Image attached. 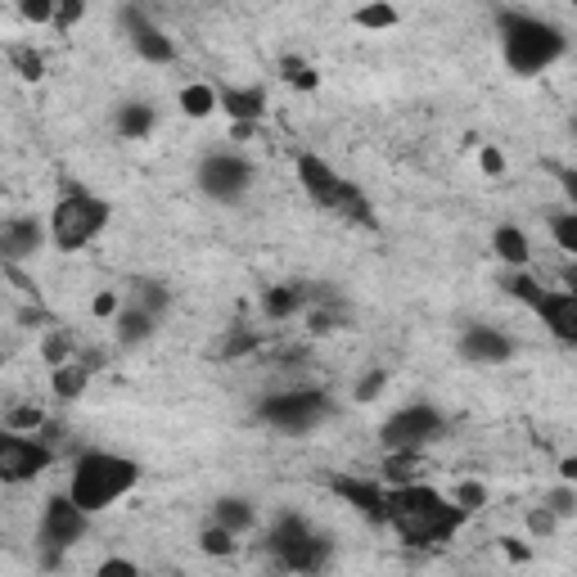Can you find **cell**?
Returning a JSON list of instances; mask_svg holds the SVG:
<instances>
[{
	"label": "cell",
	"instance_id": "1",
	"mask_svg": "<svg viewBox=\"0 0 577 577\" xmlns=\"http://www.w3.org/2000/svg\"><path fill=\"white\" fill-rule=\"evenodd\" d=\"M383 523H389L406 546L433 551V546H451L456 533L469 523V514L451 497H443L438 488L406 483V488H389V497H383Z\"/></svg>",
	"mask_w": 577,
	"mask_h": 577
},
{
	"label": "cell",
	"instance_id": "2",
	"mask_svg": "<svg viewBox=\"0 0 577 577\" xmlns=\"http://www.w3.org/2000/svg\"><path fill=\"white\" fill-rule=\"evenodd\" d=\"M140 465L122 451H81L73 460V473H68V501L81 510V514H105L109 505H118L122 497H131L140 488Z\"/></svg>",
	"mask_w": 577,
	"mask_h": 577
},
{
	"label": "cell",
	"instance_id": "3",
	"mask_svg": "<svg viewBox=\"0 0 577 577\" xmlns=\"http://www.w3.org/2000/svg\"><path fill=\"white\" fill-rule=\"evenodd\" d=\"M501 51H505V64L519 73V77H533V73H546L551 64L564 59L568 51V36L537 19V14H523V10H505L501 14Z\"/></svg>",
	"mask_w": 577,
	"mask_h": 577
},
{
	"label": "cell",
	"instance_id": "4",
	"mask_svg": "<svg viewBox=\"0 0 577 577\" xmlns=\"http://www.w3.org/2000/svg\"><path fill=\"white\" fill-rule=\"evenodd\" d=\"M298 185H303V195L334 213V217H344V221H374V208L370 199L361 195V185H352L334 163H325L320 154H298Z\"/></svg>",
	"mask_w": 577,
	"mask_h": 577
},
{
	"label": "cell",
	"instance_id": "5",
	"mask_svg": "<svg viewBox=\"0 0 577 577\" xmlns=\"http://www.w3.org/2000/svg\"><path fill=\"white\" fill-rule=\"evenodd\" d=\"M109 217H113L109 199L90 195V189H68V195L55 204V213H51V239H55V249L77 253V249L95 244V239L109 230Z\"/></svg>",
	"mask_w": 577,
	"mask_h": 577
},
{
	"label": "cell",
	"instance_id": "6",
	"mask_svg": "<svg viewBox=\"0 0 577 577\" xmlns=\"http://www.w3.org/2000/svg\"><path fill=\"white\" fill-rule=\"evenodd\" d=\"M266 551L288 568V573H303V577H312V573H320L325 564H329V537L325 533H316V527L303 519V514H280L275 519V527L266 533Z\"/></svg>",
	"mask_w": 577,
	"mask_h": 577
},
{
	"label": "cell",
	"instance_id": "7",
	"mask_svg": "<svg viewBox=\"0 0 577 577\" xmlns=\"http://www.w3.org/2000/svg\"><path fill=\"white\" fill-rule=\"evenodd\" d=\"M334 415L329 398L320 389H288V393H271L258 406V420L275 433H312L316 424H325Z\"/></svg>",
	"mask_w": 577,
	"mask_h": 577
},
{
	"label": "cell",
	"instance_id": "8",
	"mask_svg": "<svg viewBox=\"0 0 577 577\" xmlns=\"http://www.w3.org/2000/svg\"><path fill=\"white\" fill-rule=\"evenodd\" d=\"M438 438H447V415L428 402L402 406L383 420V451H411L424 456V447H433Z\"/></svg>",
	"mask_w": 577,
	"mask_h": 577
},
{
	"label": "cell",
	"instance_id": "9",
	"mask_svg": "<svg viewBox=\"0 0 577 577\" xmlns=\"http://www.w3.org/2000/svg\"><path fill=\"white\" fill-rule=\"evenodd\" d=\"M199 189L217 204H239L253 189V163L235 150H213L199 163Z\"/></svg>",
	"mask_w": 577,
	"mask_h": 577
},
{
	"label": "cell",
	"instance_id": "10",
	"mask_svg": "<svg viewBox=\"0 0 577 577\" xmlns=\"http://www.w3.org/2000/svg\"><path fill=\"white\" fill-rule=\"evenodd\" d=\"M55 451L51 443L41 438H28V433H0V483L6 488H23V483H36V478L51 469Z\"/></svg>",
	"mask_w": 577,
	"mask_h": 577
},
{
	"label": "cell",
	"instance_id": "11",
	"mask_svg": "<svg viewBox=\"0 0 577 577\" xmlns=\"http://www.w3.org/2000/svg\"><path fill=\"white\" fill-rule=\"evenodd\" d=\"M86 533H90V514H81L64 492L45 501V510H41V551H45V564H59V555L73 551Z\"/></svg>",
	"mask_w": 577,
	"mask_h": 577
},
{
	"label": "cell",
	"instance_id": "12",
	"mask_svg": "<svg viewBox=\"0 0 577 577\" xmlns=\"http://www.w3.org/2000/svg\"><path fill=\"white\" fill-rule=\"evenodd\" d=\"M122 28H127L131 51H135L144 64H172V59H176V41H172L150 14H144V10L127 6V10H122Z\"/></svg>",
	"mask_w": 577,
	"mask_h": 577
},
{
	"label": "cell",
	"instance_id": "13",
	"mask_svg": "<svg viewBox=\"0 0 577 577\" xmlns=\"http://www.w3.org/2000/svg\"><path fill=\"white\" fill-rule=\"evenodd\" d=\"M533 312L559 344H577V294L573 288H542L533 298Z\"/></svg>",
	"mask_w": 577,
	"mask_h": 577
},
{
	"label": "cell",
	"instance_id": "14",
	"mask_svg": "<svg viewBox=\"0 0 577 577\" xmlns=\"http://www.w3.org/2000/svg\"><path fill=\"white\" fill-rule=\"evenodd\" d=\"M460 352L478 366H505L514 357V339L492 325H469V334L460 339Z\"/></svg>",
	"mask_w": 577,
	"mask_h": 577
},
{
	"label": "cell",
	"instance_id": "15",
	"mask_svg": "<svg viewBox=\"0 0 577 577\" xmlns=\"http://www.w3.org/2000/svg\"><path fill=\"white\" fill-rule=\"evenodd\" d=\"M41 226L32 217H6L0 221V253H6L10 266H23L28 258L41 253Z\"/></svg>",
	"mask_w": 577,
	"mask_h": 577
},
{
	"label": "cell",
	"instance_id": "16",
	"mask_svg": "<svg viewBox=\"0 0 577 577\" xmlns=\"http://www.w3.org/2000/svg\"><path fill=\"white\" fill-rule=\"evenodd\" d=\"M329 488H334V497H344V501H348L352 510H361L366 519L383 523V497H389V488L366 483V478H357V473H334Z\"/></svg>",
	"mask_w": 577,
	"mask_h": 577
},
{
	"label": "cell",
	"instance_id": "17",
	"mask_svg": "<svg viewBox=\"0 0 577 577\" xmlns=\"http://www.w3.org/2000/svg\"><path fill=\"white\" fill-rule=\"evenodd\" d=\"M217 113L235 118V127H253L266 113V90L262 86H221L217 90Z\"/></svg>",
	"mask_w": 577,
	"mask_h": 577
},
{
	"label": "cell",
	"instance_id": "18",
	"mask_svg": "<svg viewBox=\"0 0 577 577\" xmlns=\"http://www.w3.org/2000/svg\"><path fill=\"white\" fill-rule=\"evenodd\" d=\"M90 374H95V361L90 357H73V361H64V366L51 370V393L59 402H77L90 389Z\"/></svg>",
	"mask_w": 577,
	"mask_h": 577
},
{
	"label": "cell",
	"instance_id": "19",
	"mask_svg": "<svg viewBox=\"0 0 577 577\" xmlns=\"http://www.w3.org/2000/svg\"><path fill=\"white\" fill-rule=\"evenodd\" d=\"M213 523H217V527H226L230 537H244L249 527L258 523V505H253V501H244V497H221V501L213 505Z\"/></svg>",
	"mask_w": 577,
	"mask_h": 577
},
{
	"label": "cell",
	"instance_id": "20",
	"mask_svg": "<svg viewBox=\"0 0 577 577\" xmlns=\"http://www.w3.org/2000/svg\"><path fill=\"white\" fill-rule=\"evenodd\" d=\"M154 316L150 312H140L135 303H127L118 316H113V339L122 344V348H140L144 339H150V334H154Z\"/></svg>",
	"mask_w": 577,
	"mask_h": 577
},
{
	"label": "cell",
	"instance_id": "21",
	"mask_svg": "<svg viewBox=\"0 0 577 577\" xmlns=\"http://www.w3.org/2000/svg\"><path fill=\"white\" fill-rule=\"evenodd\" d=\"M154 122H159L154 105H140V100L118 105V113H113V127H118V135H122V140H144V135L154 131Z\"/></svg>",
	"mask_w": 577,
	"mask_h": 577
},
{
	"label": "cell",
	"instance_id": "22",
	"mask_svg": "<svg viewBox=\"0 0 577 577\" xmlns=\"http://www.w3.org/2000/svg\"><path fill=\"white\" fill-rule=\"evenodd\" d=\"M492 249H497V258L501 262H510V266H527V258H533V244H527V235L519 230V226H497L492 230Z\"/></svg>",
	"mask_w": 577,
	"mask_h": 577
},
{
	"label": "cell",
	"instance_id": "23",
	"mask_svg": "<svg viewBox=\"0 0 577 577\" xmlns=\"http://www.w3.org/2000/svg\"><path fill=\"white\" fill-rule=\"evenodd\" d=\"M303 303H307V294L298 284H275V288H266V294H262V312L271 320H288L294 312H303Z\"/></svg>",
	"mask_w": 577,
	"mask_h": 577
},
{
	"label": "cell",
	"instance_id": "24",
	"mask_svg": "<svg viewBox=\"0 0 577 577\" xmlns=\"http://www.w3.org/2000/svg\"><path fill=\"white\" fill-rule=\"evenodd\" d=\"M181 109H185L189 118H213V113H217V86H208V81L181 86Z\"/></svg>",
	"mask_w": 577,
	"mask_h": 577
},
{
	"label": "cell",
	"instance_id": "25",
	"mask_svg": "<svg viewBox=\"0 0 577 577\" xmlns=\"http://www.w3.org/2000/svg\"><path fill=\"white\" fill-rule=\"evenodd\" d=\"M41 357L51 361V370H55V366H64V361H73V357H77V339H73V329H51V334H45Z\"/></svg>",
	"mask_w": 577,
	"mask_h": 577
},
{
	"label": "cell",
	"instance_id": "26",
	"mask_svg": "<svg viewBox=\"0 0 577 577\" xmlns=\"http://www.w3.org/2000/svg\"><path fill=\"white\" fill-rule=\"evenodd\" d=\"M383 469H389V478L398 488H406V483H420V456H411V451H389V460H383Z\"/></svg>",
	"mask_w": 577,
	"mask_h": 577
},
{
	"label": "cell",
	"instance_id": "27",
	"mask_svg": "<svg viewBox=\"0 0 577 577\" xmlns=\"http://www.w3.org/2000/svg\"><path fill=\"white\" fill-rule=\"evenodd\" d=\"M199 551H204V555H235V551H239V537H230L226 527L208 523L204 533H199Z\"/></svg>",
	"mask_w": 577,
	"mask_h": 577
},
{
	"label": "cell",
	"instance_id": "28",
	"mask_svg": "<svg viewBox=\"0 0 577 577\" xmlns=\"http://www.w3.org/2000/svg\"><path fill=\"white\" fill-rule=\"evenodd\" d=\"M249 352H258V334L253 329H230V339L217 348L221 361H239V357H249Z\"/></svg>",
	"mask_w": 577,
	"mask_h": 577
},
{
	"label": "cell",
	"instance_id": "29",
	"mask_svg": "<svg viewBox=\"0 0 577 577\" xmlns=\"http://www.w3.org/2000/svg\"><path fill=\"white\" fill-rule=\"evenodd\" d=\"M10 64H14L19 77H28V81H36V77L45 73V59L36 55V45H10Z\"/></svg>",
	"mask_w": 577,
	"mask_h": 577
},
{
	"label": "cell",
	"instance_id": "30",
	"mask_svg": "<svg viewBox=\"0 0 577 577\" xmlns=\"http://www.w3.org/2000/svg\"><path fill=\"white\" fill-rule=\"evenodd\" d=\"M551 235H555V244H559L568 258H577V213L551 217Z\"/></svg>",
	"mask_w": 577,
	"mask_h": 577
},
{
	"label": "cell",
	"instance_id": "31",
	"mask_svg": "<svg viewBox=\"0 0 577 577\" xmlns=\"http://www.w3.org/2000/svg\"><path fill=\"white\" fill-rule=\"evenodd\" d=\"M357 28H366V32L398 28V10L393 6H366V10H357Z\"/></svg>",
	"mask_w": 577,
	"mask_h": 577
},
{
	"label": "cell",
	"instance_id": "32",
	"mask_svg": "<svg viewBox=\"0 0 577 577\" xmlns=\"http://www.w3.org/2000/svg\"><path fill=\"white\" fill-rule=\"evenodd\" d=\"M451 501H456L465 514H473V510H483V505H488V488H483V483H460Z\"/></svg>",
	"mask_w": 577,
	"mask_h": 577
},
{
	"label": "cell",
	"instance_id": "33",
	"mask_svg": "<svg viewBox=\"0 0 577 577\" xmlns=\"http://www.w3.org/2000/svg\"><path fill=\"white\" fill-rule=\"evenodd\" d=\"M527 533H533L537 542H546V537H555L559 533V519L542 505V510H533V514H527Z\"/></svg>",
	"mask_w": 577,
	"mask_h": 577
},
{
	"label": "cell",
	"instance_id": "34",
	"mask_svg": "<svg viewBox=\"0 0 577 577\" xmlns=\"http://www.w3.org/2000/svg\"><path fill=\"white\" fill-rule=\"evenodd\" d=\"M135 307H140V312H150V316L159 320V312L167 307V294H163L159 284H140V294H135Z\"/></svg>",
	"mask_w": 577,
	"mask_h": 577
},
{
	"label": "cell",
	"instance_id": "35",
	"mask_svg": "<svg viewBox=\"0 0 577 577\" xmlns=\"http://www.w3.org/2000/svg\"><path fill=\"white\" fill-rule=\"evenodd\" d=\"M284 77L294 81L298 90H316V86H320V77H316V73H312L303 59H284Z\"/></svg>",
	"mask_w": 577,
	"mask_h": 577
},
{
	"label": "cell",
	"instance_id": "36",
	"mask_svg": "<svg viewBox=\"0 0 577 577\" xmlns=\"http://www.w3.org/2000/svg\"><path fill=\"white\" fill-rule=\"evenodd\" d=\"M546 510H551L559 523H564V519H573V510H577V497H573V488H568V483H564V488H555Z\"/></svg>",
	"mask_w": 577,
	"mask_h": 577
},
{
	"label": "cell",
	"instance_id": "37",
	"mask_svg": "<svg viewBox=\"0 0 577 577\" xmlns=\"http://www.w3.org/2000/svg\"><path fill=\"white\" fill-rule=\"evenodd\" d=\"M95 577H140V568L127 555H109L100 568H95Z\"/></svg>",
	"mask_w": 577,
	"mask_h": 577
},
{
	"label": "cell",
	"instance_id": "38",
	"mask_svg": "<svg viewBox=\"0 0 577 577\" xmlns=\"http://www.w3.org/2000/svg\"><path fill=\"white\" fill-rule=\"evenodd\" d=\"M19 14H23L28 23H55V6H51V0H23Z\"/></svg>",
	"mask_w": 577,
	"mask_h": 577
},
{
	"label": "cell",
	"instance_id": "39",
	"mask_svg": "<svg viewBox=\"0 0 577 577\" xmlns=\"http://www.w3.org/2000/svg\"><path fill=\"white\" fill-rule=\"evenodd\" d=\"M478 167H483V176H501L505 172V154L497 150V144H483V150H478Z\"/></svg>",
	"mask_w": 577,
	"mask_h": 577
},
{
	"label": "cell",
	"instance_id": "40",
	"mask_svg": "<svg viewBox=\"0 0 577 577\" xmlns=\"http://www.w3.org/2000/svg\"><path fill=\"white\" fill-rule=\"evenodd\" d=\"M118 312H122V303H118V294H113V288H105V294H95V303H90V316L113 320Z\"/></svg>",
	"mask_w": 577,
	"mask_h": 577
},
{
	"label": "cell",
	"instance_id": "41",
	"mask_svg": "<svg viewBox=\"0 0 577 577\" xmlns=\"http://www.w3.org/2000/svg\"><path fill=\"white\" fill-rule=\"evenodd\" d=\"M41 420H45V415H41L36 406H19V411L10 415V433H19V428H41Z\"/></svg>",
	"mask_w": 577,
	"mask_h": 577
},
{
	"label": "cell",
	"instance_id": "42",
	"mask_svg": "<svg viewBox=\"0 0 577 577\" xmlns=\"http://www.w3.org/2000/svg\"><path fill=\"white\" fill-rule=\"evenodd\" d=\"M383 383H389V374H383V370H374V374H366V379L357 383V398H361V402H374V393L383 389Z\"/></svg>",
	"mask_w": 577,
	"mask_h": 577
},
{
	"label": "cell",
	"instance_id": "43",
	"mask_svg": "<svg viewBox=\"0 0 577 577\" xmlns=\"http://www.w3.org/2000/svg\"><path fill=\"white\" fill-rule=\"evenodd\" d=\"M6 266H10V262H6V253H0V271H6Z\"/></svg>",
	"mask_w": 577,
	"mask_h": 577
},
{
	"label": "cell",
	"instance_id": "44",
	"mask_svg": "<svg viewBox=\"0 0 577 577\" xmlns=\"http://www.w3.org/2000/svg\"><path fill=\"white\" fill-rule=\"evenodd\" d=\"M0 361H6V352H0Z\"/></svg>",
	"mask_w": 577,
	"mask_h": 577
}]
</instances>
